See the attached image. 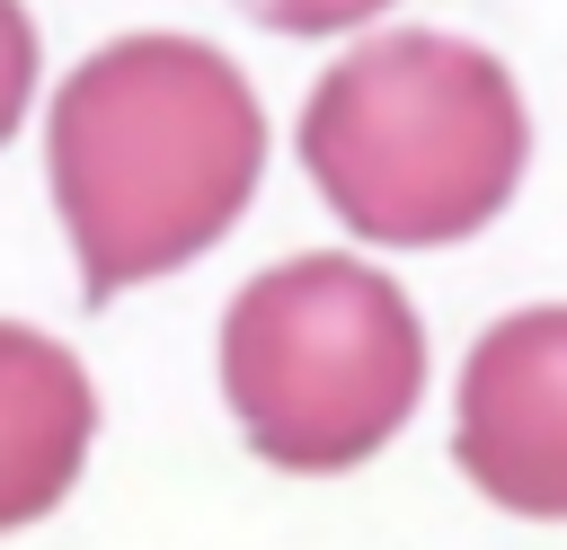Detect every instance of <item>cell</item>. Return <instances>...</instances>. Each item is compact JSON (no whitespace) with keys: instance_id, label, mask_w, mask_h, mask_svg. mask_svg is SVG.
Segmentation results:
<instances>
[{"instance_id":"6da1fadb","label":"cell","mask_w":567,"mask_h":550,"mask_svg":"<svg viewBox=\"0 0 567 550\" xmlns=\"http://www.w3.org/2000/svg\"><path fill=\"white\" fill-rule=\"evenodd\" d=\"M53 213L89 310L204 257L266 177V106L248 71L195 35L97 44L44 124Z\"/></svg>"},{"instance_id":"7a4b0ae2","label":"cell","mask_w":567,"mask_h":550,"mask_svg":"<svg viewBox=\"0 0 567 550\" xmlns=\"http://www.w3.org/2000/svg\"><path fill=\"white\" fill-rule=\"evenodd\" d=\"M532 160V115L487 44L399 27L319 71L301 106V169L354 240L452 248L487 231Z\"/></svg>"},{"instance_id":"3957f363","label":"cell","mask_w":567,"mask_h":550,"mask_svg":"<svg viewBox=\"0 0 567 550\" xmlns=\"http://www.w3.org/2000/svg\"><path fill=\"white\" fill-rule=\"evenodd\" d=\"M221 399L257 461L292 479L354 470L425 399V319L363 257H284L221 310Z\"/></svg>"},{"instance_id":"277c9868","label":"cell","mask_w":567,"mask_h":550,"mask_svg":"<svg viewBox=\"0 0 567 550\" xmlns=\"http://www.w3.org/2000/svg\"><path fill=\"white\" fill-rule=\"evenodd\" d=\"M452 461L505 515L567 523V302L505 310L470 346L461 408H452Z\"/></svg>"},{"instance_id":"5b68a950","label":"cell","mask_w":567,"mask_h":550,"mask_svg":"<svg viewBox=\"0 0 567 550\" xmlns=\"http://www.w3.org/2000/svg\"><path fill=\"white\" fill-rule=\"evenodd\" d=\"M97 435V390L80 373L71 346H53L44 328L0 319V532L44 523Z\"/></svg>"},{"instance_id":"8992f818","label":"cell","mask_w":567,"mask_h":550,"mask_svg":"<svg viewBox=\"0 0 567 550\" xmlns=\"http://www.w3.org/2000/svg\"><path fill=\"white\" fill-rule=\"evenodd\" d=\"M27 98H35V18L0 0V142L27 124Z\"/></svg>"},{"instance_id":"52a82bcc","label":"cell","mask_w":567,"mask_h":550,"mask_svg":"<svg viewBox=\"0 0 567 550\" xmlns=\"http://www.w3.org/2000/svg\"><path fill=\"white\" fill-rule=\"evenodd\" d=\"M257 27H275V35H346V27H363V18H381L390 0H239Z\"/></svg>"}]
</instances>
